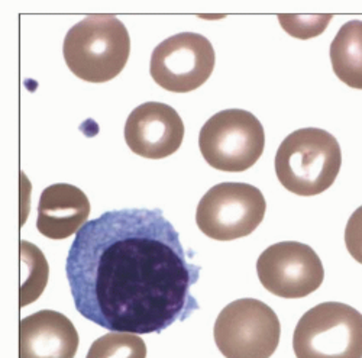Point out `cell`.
Masks as SVG:
<instances>
[{
    "instance_id": "cell-17",
    "label": "cell",
    "mask_w": 362,
    "mask_h": 358,
    "mask_svg": "<svg viewBox=\"0 0 362 358\" xmlns=\"http://www.w3.org/2000/svg\"><path fill=\"white\" fill-rule=\"evenodd\" d=\"M284 18L287 21H291V22H286L283 19H279L280 23L283 25V28L286 29V31L291 35V37H296V38H301V40H308V38H312V37H317L323 33L325 26L329 23V21L332 19V16L323 22H317V21H322L325 18V15L322 16H317L313 22H297L291 15H284Z\"/></svg>"
},
{
    "instance_id": "cell-8",
    "label": "cell",
    "mask_w": 362,
    "mask_h": 358,
    "mask_svg": "<svg viewBox=\"0 0 362 358\" xmlns=\"http://www.w3.org/2000/svg\"><path fill=\"white\" fill-rule=\"evenodd\" d=\"M215 50L206 37L175 34L153 51L149 73L167 92L189 93L203 86L215 69Z\"/></svg>"
},
{
    "instance_id": "cell-6",
    "label": "cell",
    "mask_w": 362,
    "mask_h": 358,
    "mask_svg": "<svg viewBox=\"0 0 362 358\" xmlns=\"http://www.w3.org/2000/svg\"><path fill=\"white\" fill-rule=\"evenodd\" d=\"M214 337L225 358H269L280 344L281 323L264 302L239 299L221 311Z\"/></svg>"
},
{
    "instance_id": "cell-13",
    "label": "cell",
    "mask_w": 362,
    "mask_h": 358,
    "mask_svg": "<svg viewBox=\"0 0 362 358\" xmlns=\"http://www.w3.org/2000/svg\"><path fill=\"white\" fill-rule=\"evenodd\" d=\"M330 63L335 76L362 91V21L346 22L330 44Z\"/></svg>"
},
{
    "instance_id": "cell-12",
    "label": "cell",
    "mask_w": 362,
    "mask_h": 358,
    "mask_svg": "<svg viewBox=\"0 0 362 358\" xmlns=\"http://www.w3.org/2000/svg\"><path fill=\"white\" fill-rule=\"evenodd\" d=\"M90 215V202L83 190L73 185L57 183L40 197L37 229L49 240H66L77 233Z\"/></svg>"
},
{
    "instance_id": "cell-3",
    "label": "cell",
    "mask_w": 362,
    "mask_h": 358,
    "mask_svg": "<svg viewBox=\"0 0 362 358\" xmlns=\"http://www.w3.org/2000/svg\"><path fill=\"white\" fill-rule=\"evenodd\" d=\"M274 166L284 189L297 196H317L335 183L341 171V145L325 129L301 128L281 142Z\"/></svg>"
},
{
    "instance_id": "cell-16",
    "label": "cell",
    "mask_w": 362,
    "mask_h": 358,
    "mask_svg": "<svg viewBox=\"0 0 362 358\" xmlns=\"http://www.w3.org/2000/svg\"><path fill=\"white\" fill-rule=\"evenodd\" d=\"M345 246L351 257L362 264V206L348 219L345 228Z\"/></svg>"
},
{
    "instance_id": "cell-5",
    "label": "cell",
    "mask_w": 362,
    "mask_h": 358,
    "mask_svg": "<svg viewBox=\"0 0 362 358\" xmlns=\"http://www.w3.org/2000/svg\"><path fill=\"white\" fill-rule=\"evenodd\" d=\"M199 146L210 167L225 173H243L264 153V127L248 110L226 109L202 127Z\"/></svg>"
},
{
    "instance_id": "cell-2",
    "label": "cell",
    "mask_w": 362,
    "mask_h": 358,
    "mask_svg": "<svg viewBox=\"0 0 362 358\" xmlns=\"http://www.w3.org/2000/svg\"><path fill=\"white\" fill-rule=\"evenodd\" d=\"M63 54L67 67L80 80L106 83L125 69L131 37L116 16L90 15L67 33Z\"/></svg>"
},
{
    "instance_id": "cell-1",
    "label": "cell",
    "mask_w": 362,
    "mask_h": 358,
    "mask_svg": "<svg viewBox=\"0 0 362 358\" xmlns=\"http://www.w3.org/2000/svg\"><path fill=\"white\" fill-rule=\"evenodd\" d=\"M74 306L112 333L160 334L190 318L200 267L161 209L128 207L88 221L66 261Z\"/></svg>"
},
{
    "instance_id": "cell-14",
    "label": "cell",
    "mask_w": 362,
    "mask_h": 358,
    "mask_svg": "<svg viewBox=\"0 0 362 358\" xmlns=\"http://www.w3.org/2000/svg\"><path fill=\"white\" fill-rule=\"evenodd\" d=\"M49 268L40 248L28 241H21V306L31 305L42 294L48 283Z\"/></svg>"
},
{
    "instance_id": "cell-9",
    "label": "cell",
    "mask_w": 362,
    "mask_h": 358,
    "mask_svg": "<svg viewBox=\"0 0 362 358\" xmlns=\"http://www.w3.org/2000/svg\"><path fill=\"white\" fill-rule=\"evenodd\" d=\"M261 284L283 299H301L316 291L325 279L316 251L297 241H283L264 250L257 261Z\"/></svg>"
},
{
    "instance_id": "cell-7",
    "label": "cell",
    "mask_w": 362,
    "mask_h": 358,
    "mask_svg": "<svg viewBox=\"0 0 362 358\" xmlns=\"http://www.w3.org/2000/svg\"><path fill=\"white\" fill-rule=\"evenodd\" d=\"M265 211V197L255 186L221 183L199 202L196 224L212 240L233 241L251 235L262 222Z\"/></svg>"
},
{
    "instance_id": "cell-15",
    "label": "cell",
    "mask_w": 362,
    "mask_h": 358,
    "mask_svg": "<svg viewBox=\"0 0 362 358\" xmlns=\"http://www.w3.org/2000/svg\"><path fill=\"white\" fill-rule=\"evenodd\" d=\"M86 358H146V345L136 334L112 333L96 340Z\"/></svg>"
},
{
    "instance_id": "cell-10",
    "label": "cell",
    "mask_w": 362,
    "mask_h": 358,
    "mask_svg": "<svg viewBox=\"0 0 362 358\" xmlns=\"http://www.w3.org/2000/svg\"><path fill=\"white\" fill-rule=\"evenodd\" d=\"M185 124L167 103L146 102L135 108L127 119L125 141L129 150L149 160H161L180 150Z\"/></svg>"
},
{
    "instance_id": "cell-4",
    "label": "cell",
    "mask_w": 362,
    "mask_h": 358,
    "mask_svg": "<svg viewBox=\"0 0 362 358\" xmlns=\"http://www.w3.org/2000/svg\"><path fill=\"white\" fill-rule=\"evenodd\" d=\"M296 358H362V313L341 302L309 309L293 334Z\"/></svg>"
},
{
    "instance_id": "cell-11",
    "label": "cell",
    "mask_w": 362,
    "mask_h": 358,
    "mask_svg": "<svg viewBox=\"0 0 362 358\" xmlns=\"http://www.w3.org/2000/svg\"><path fill=\"white\" fill-rule=\"evenodd\" d=\"M78 333L73 322L55 311H40L19 322V358H74Z\"/></svg>"
}]
</instances>
